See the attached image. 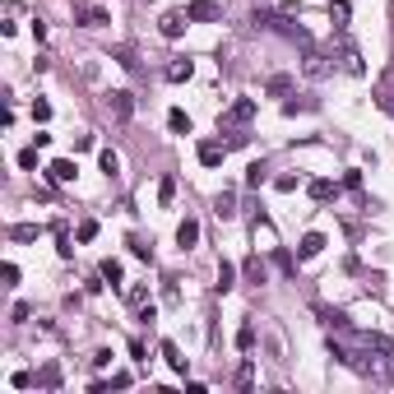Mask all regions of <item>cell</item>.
<instances>
[{"mask_svg":"<svg viewBox=\"0 0 394 394\" xmlns=\"http://www.w3.org/2000/svg\"><path fill=\"white\" fill-rule=\"evenodd\" d=\"M107 111H111V116H116V121H130V116H135V98H130V93L125 89H116V93H107Z\"/></svg>","mask_w":394,"mask_h":394,"instance_id":"6da1fadb","label":"cell"},{"mask_svg":"<svg viewBox=\"0 0 394 394\" xmlns=\"http://www.w3.org/2000/svg\"><path fill=\"white\" fill-rule=\"evenodd\" d=\"M251 116H256V102H251V98H242V102H232L228 111L218 116V125H223V130H228V125H246Z\"/></svg>","mask_w":394,"mask_h":394,"instance_id":"7a4b0ae2","label":"cell"},{"mask_svg":"<svg viewBox=\"0 0 394 394\" xmlns=\"http://www.w3.org/2000/svg\"><path fill=\"white\" fill-rule=\"evenodd\" d=\"M46 177H51V181H56V186H70V181H75V177H79V167L70 163V158H56V163L46 167Z\"/></svg>","mask_w":394,"mask_h":394,"instance_id":"3957f363","label":"cell"},{"mask_svg":"<svg viewBox=\"0 0 394 394\" xmlns=\"http://www.w3.org/2000/svg\"><path fill=\"white\" fill-rule=\"evenodd\" d=\"M75 19L84 24V28H102V24H111L107 10H98V5H75Z\"/></svg>","mask_w":394,"mask_h":394,"instance_id":"277c9868","label":"cell"},{"mask_svg":"<svg viewBox=\"0 0 394 394\" xmlns=\"http://www.w3.org/2000/svg\"><path fill=\"white\" fill-rule=\"evenodd\" d=\"M186 24H190V15L172 10V15H163V24H158V28H163V37H172V42H177V37L186 33Z\"/></svg>","mask_w":394,"mask_h":394,"instance_id":"5b68a950","label":"cell"},{"mask_svg":"<svg viewBox=\"0 0 394 394\" xmlns=\"http://www.w3.org/2000/svg\"><path fill=\"white\" fill-rule=\"evenodd\" d=\"M186 15H190V24H209V19H218V5L213 0H190Z\"/></svg>","mask_w":394,"mask_h":394,"instance_id":"8992f818","label":"cell"},{"mask_svg":"<svg viewBox=\"0 0 394 394\" xmlns=\"http://www.w3.org/2000/svg\"><path fill=\"white\" fill-rule=\"evenodd\" d=\"M195 242H199V223H195V218H181V228H177V246L190 251Z\"/></svg>","mask_w":394,"mask_h":394,"instance_id":"52a82bcc","label":"cell"},{"mask_svg":"<svg viewBox=\"0 0 394 394\" xmlns=\"http://www.w3.org/2000/svg\"><path fill=\"white\" fill-rule=\"evenodd\" d=\"M190 75H195V65H190V61H172V65L163 70V79H167V84H186Z\"/></svg>","mask_w":394,"mask_h":394,"instance_id":"ba28073f","label":"cell"},{"mask_svg":"<svg viewBox=\"0 0 394 394\" xmlns=\"http://www.w3.org/2000/svg\"><path fill=\"white\" fill-rule=\"evenodd\" d=\"M320 251H325V237H320V232H306L302 246H297V256H302V260H316Z\"/></svg>","mask_w":394,"mask_h":394,"instance_id":"9c48e42d","label":"cell"},{"mask_svg":"<svg viewBox=\"0 0 394 394\" xmlns=\"http://www.w3.org/2000/svg\"><path fill=\"white\" fill-rule=\"evenodd\" d=\"M256 246L278 251V237H274V223H269V218H260V223H256Z\"/></svg>","mask_w":394,"mask_h":394,"instance_id":"30bf717a","label":"cell"},{"mask_svg":"<svg viewBox=\"0 0 394 394\" xmlns=\"http://www.w3.org/2000/svg\"><path fill=\"white\" fill-rule=\"evenodd\" d=\"M213 213H218L223 223H228V218H237V195H232V190H223V195L213 199Z\"/></svg>","mask_w":394,"mask_h":394,"instance_id":"8fae6325","label":"cell"},{"mask_svg":"<svg viewBox=\"0 0 394 394\" xmlns=\"http://www.w3.org/2000/svg\"><path fill=\"white\" fill-rule=\"evenodd\" d=\"M223 153H228V144H199V163L218 167V163H223Z\"/></svg>","mask_w":394,"mask_h":394,"instance_id":"7c38bea8","label":"cell"},{"mask_svg":"<svg viewBox=\"0 0 394 394\" xmlns=\"http://www.w3.org/2000/svg\"><path fill=\"white\" fill-rule=\"evenodd\" d=\"M37 385H42V390H56V385H61V366H56V362H46L42 371H37Z\"/></svg>","mask_w":394,"mask_h":394,"instance_id":"4fadbf2b","label":"cell"},{"mask_svg":"<svg viewBox=\"0 0 394 394\" xmlns=\"http://www.w3.org/2000/svg\"><path fill=\"white\" fill-rule=\"evenodd\" d=\"M167 125H172L177 135H190V116H186L181 107H172V111H167Z\"/></svg>","mask_w":394,"mask_h":394,"instance_id":"5bb4252c","label":"cell"},{"mask_svg":"<svg viewBox=\"0 0 394 394\" xmlns=\"http://www.w3.org/2000/svg\"><path fill=\"white\" fill-rule=\"evenodd\" d=\"M232 283H237V265H218V292H232Z\"/></svg>","mask_w":394,"mask_h":394,"instance_id":"9a60e30c","label":"cell"},{"mask_svg":"<svg viewBox=\"0 0 394 394\" xmlns=\"http://www.w3.org/2000/svg\"><path fill=\"white\" fill-rule=\"evenodd\" d=\"M163 357H167V366H172V371H186V357H181V348H177L172 339L163 343Z\"/></svg>","mask_w":394,"mask_h":394,"instance_id":"2e32d148","label":"cell"},{"mask_svg":"<svg viewBox=\"0 0 394 394\" xmlns=\"http://www.w3.org/2000/svg\"><path fill=\"white\" fill-rule=\"evenodd\" d=\"M242 269H246V278H251L256 288H260V283H265V265H260V256H251V260H246V265H242Z\"/></svg>","mask_w":394,"mask_h":394,"instance_id":"e0dca14e","label":"cell"},{"mask_svg":"<svg viewBox=\"0 0 394 394\" xmlns=\"http://www.w3.org/2000/svg\"><path fill=\"white\" fill-rule=\"evenodd\" d=\"M98 274H102L107 283H121V260H102V265H98Z\"/></svg>","mask_w":394,"mask_h":394,"instance_id":"ac0fdd59","label":"cell"},{"mask_svg":"<svg viewBox=\"0 0 394 394\" xmlns=\"http://www.w3.org/2000/svg\"><path fill=\"white\" fill-rule=\"evenodd\" d=\"M102 172H107V177H116V172H121V158H116L111 149H102Z\"/></svg>","mask_w":394,"mask_h":394,"instance_id":"d6986e66","label":"cell"},{"mask_svg":"<svg viewBox=\"0 0 394 394\" xmlns=\"http://www.w3.org/2000/svg\"><path fill=\"white\" fill-rule=\"evenodd\" d=\"M237 348H256V330H251V325H242V330H237Z\"/></svg>","mask_w":394,"mask_h":394,"instance_id":"ffe728a7","label":"cell"},{"mask_svg":"<svg viewBox=\"0 0 394 394\" xmlns=\"http://www.w3.org/2000/svg\"><path fill=\"white\" fill-rule=\"evenodd\" d=\"M10 237H15V242H33V237H37V228H33V223H19Z\"/></svg>","mask_w":394,"mask_h":394,"instance_id":"44dd1931","label":"cell"},{"mask_svg":"<svg viewBox=\"0 0 394 394\" xmlns=\"http://www.w3.org/2000/svg\"><path fill=\"white\" fill-rule=\"evenodd\" d=\"M288 89H292L288 75H274V79H269V93H274V98H278V93H288Z\"/></svg>","mask_w":394,"mask_h":394,"instance_id":"7402d4cb","label":"cell"},{"mask_svg":"<svg viewBox=\"0 0 394 394\" xmlns=\"http://www.w3.org/2000/svg\"><path fill=\"white\" fill-rule=\"evenodd\" d=\"M334 195V181H316L311 186V199H330Z\"/></svg>","mask_w":394,"mask_h":394,"instance_id":"603a6c76","label":"cell"},{"mask_svg":"<svg viewBox=\"0 0 394 394\" xmlns=\"http://www.w3.org/2000/svg\"><path fill=\"white\" fill-rule=\"evenodd\" d=\"M33 121H51V102L37 98V102H33Z\"/></svg>","mask_w":394,"mask_h":394,"instance_id":"cb8c5ba5","label":"cell"},{"mask_svg":"<svg viewBox=\"0 0 394 394\" xmlns=\"http://www.w3.org/2000/svg\"><path fill=\"white\" fill-rule=\"evenodd\" d=\"M93 237H98V223L84 218V223H79V242H93Z\"/></svg>","mask_w":394,"mask_h":394,"instance_id":"d4e9b609","label":"cell"},{"mask_svg":"<svg viewBox=\"0 0 394 394\" xmlns=\"http://www.w3.org/2000/svg\"><path fill=\"white\" fill-rule=\"evenodd\" d=\"M251 380H256V371H251V362H242V371H237V385H242V390H251Z\"/></svg>","mask_w":394,"mask_h":394,"instance_id":"484cf974","label":"cell"},{"mask_svg":"<svg viewBox=\"0 0 394 394\" xmlns=\"http://www.w3.org/2000/svg\"><path fill=\"white\" fill-rule=\"evenodd\" d=\"M0 278H5V283L15 288V283H19V265H5V269H0Z\"/></svg>","mask_w":394,"mask_h":394,"instance_id":"4316f807","label":"cell"},{"mask_svg":"<svg viewBox=\"0 0 394 394\" xmlns=\"http://www.w3.org/2000/svg\"><path fill=\"white\" fill-rule=\"evenodd\" d=\"M260 181H265V163H256L251 167V177H246V186H260Z\"/></svg>","mask_w":394,"mask_h":394,"instance_id":"83f0119b","label":"cell"},{"mask_svg":"<svg viewBox=\"0 0 394 394\" xmlns=\"http://www.w3.org/2000/svg\"><path fill=\"white\" fill-rule=\"evenodd\" d=\"M10 385H15V390H28L33 376H28V371H15V380H10Z\"/></svg>","mask_w":394,"mask_h":394,"instance_id":"f1b7e54d","label":"cell"},{"mask_svg":"<svg viewBox=\"0 0 394 394\" xmlns=\"http://www.w3.org/2000/svg\"><path fill=\"white\" fill-rule=\"evenodd\" d=\"M19 167H37V149H24V153H19Z\"/></svg>","mask_w":394,"mask_h":394,"instance_id":"f546056e","label":"cell"},{"mask_svg":"<svg viewBox=\"0 0 394 394\" xmlns=\"http://www.w3.org/2000/svg\"><path fill=\"white\" fill-rule=\"evenodd\" d=\"M149 302V288H130V306H144Z\"/></svg>","mask_w":394,"mask_h":394,"instance_id":"4dcf8cb0","label":"cell"}]
</instances>
